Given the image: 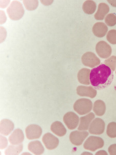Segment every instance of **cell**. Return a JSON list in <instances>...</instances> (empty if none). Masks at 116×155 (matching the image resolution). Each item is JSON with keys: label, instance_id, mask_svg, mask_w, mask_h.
I'll list each match as a JSON object with an SVG mask.
<instances>
[{"label": "cell", "instance_id": "19", "mask_svg": "<svg viewBox=\"0 0 116 155\" xmlns=\"http://www.w3.org/2000/svg\"><path fill=\"white\" fill-rule=\"evenodd\" d=\"M91 71L89 69L84 68L81 69L78 72L77 78L79 82L85 85H89L90 74Z\"/></svg>", "mask_w": 116, "mask_h": 155}, {"label": "cell", "instance_id": "20", "mask_svg": "<svg viewBox=\"0 0 116 155\" xmlns=\"http://www.w3.org/2000/svg\"><path fill=\"white\" fill-rule=\"evenodd\" d=\"M51 130L52 132L59 137H63L67 133V130L60 122L56 121L51 125Z\"/></svg>", "mask_w": 116, "mask_h": 155}, {"label": "cell", "instance_id": "25", "mask_svg": "<svg viewBox=\"0 0 116 155\" xmlns=\"http://www.w3.org/2000/svg\"><path fill=\"white\" fill-rule=\"evenodd\" d=\"M23 4L28 11H34L38 6V1H23Z\"/></svg>", "mask_w": 116, "mask_h": 155}, {"label": "cell", "instance_id": "4", "mask_svg": "<svg viewBox=\"0 0 116 155\" xmlns=\"http://www.w3.org/2000/svg\"><path fill=\"white\" fill-rule=\"evenodd\" d=\"M104 145V141L101 137L91 136L85 141L84 147L86 150L95 152L96 150L102 148Z\"/></svg>", "mask_w": 116, "mask_h": 155}, {"label": "cell", "instance_id": "31", "mask_svg": "<svg viewBox=\"0 0 116 155\" xmlns=\"http://www.w3.org/2000/svg\"><path fill=\"white\" fill-rule=\"evenodd\" d=\"M107 2L113 7H116V1H107Z\"/></svg>", "mask_w": 116, "mask_h": 155}, {"label": "cell", "instance_id": "32", "mask_svg": "<svg viewBox=\"0 0 116 155\" xmlns=\"http://www.w3.org/2000/svg\"><path fill=\"white\" fill-rule=\"evenodd\" d=\"M96 155H107V153L105 150H100L95 153Z\"/></svg>", "mask_w": 116, "mask_h": 155}, {"label": "cell", "instance_id": "15", "mask_svg": "<svg viewBox=\"0 0 116 155\" xmlns=\"http://www.w3.org/2000/svg\"><path fill=\"white\" fill-rule=\"evenodd\" d=\"M108 31V28L107 25L103 22H97L95 23L92 28V32L94 35L99 37L102 38L105 35Z\"/></svg>", "mask_w": 116, "mask_h": 155}, {"label": "cell", "instance_id": "26", "mask_svg": "<svg viewBox=\"0 0 116 155\" xmlns=\"http://www.w3.org/2000/svg\"><path fill=\"white\" fill-rule=\"evenodd\" d=\"M106 24L109 27H113L116 25V15L115 14H109L105 18Z\"/></svg>", "mask_w": 116, "mask_h": 155}, {"label": "cell", "instance_id": "29", "mask_svg": "<svg viewBox=\"0 0 116 155\" xmlns=\"http://www.w3.org/2000/svg\"><path fill=\"white\" fill-rule=\"evenodd\" d=\"M108 152L111 155H116V144L111 145L108 148Z\"/></svg>", "mask_w": 116, "mask_h": 155}, {"label": "cell", "instance_id": "24", "mask_svg": "<svg viewBox=\"0 0 116 155\" xmlns=\"http://www.w3.org/2000/svg\"><path fill=\"white\" fill-rule=\"evenodd\" d=\"M106 134L111 138L116 137V123L111 122L108 125Z\"/></svg>", "mask_w": 116, "mask_h": 155}, {"label": "cell", "instance_id": "22", "mask_svg": "<svg viewBox=\"0 0 116 155\" xmlns=\"http://www.w3.org/2000/svg\"><path fill=\"white\" fill-rule=\"evenodd\" d=\"M97 5L93 1H86L83 5V10L85 14L91 15L95 12Z\"/></svg>", "mask_w": 116, "mask_h": 155}, {"label": "cell", "instance_id": "17", "mask_svg": "<svg viewBox=\"0 0 116 155\" xmlns=\"http://www.w3.org/2000/svg\"><path fill=\"white\" fill-rule=\"evenodd\" d=\"M109 11V6L105 3H101L98 5V8L95 18L97 20H103L104 19Z\"/></svg>", "mask_w": 116, "mask_h": 155}, {"label": "cell", "instance_id": "13", "mask_svg": "<svg viewBox=\"0 0 116 155\" xmlns=\"http://www.w3.org/2000/svg\"><path fill=\"white\" fill-rule=\"evenodd\" d=\"M95 117V115L93 113H90L86 116L81 117L80 123L78 129L79 131L87 130L89 128L90 124Z\"/></svg>", "mask_w": 116, "mask_h": 155}, {"label": "cell", "instance_id": "18", "mask_svg": "<svg viewBox=\"0 0 116 155\" xmlns=\"http://www.w3.org/2000/svg\"><path fill=\"white\" fill-rule=\"evenodd\" d=\"M28 150L35 155H41L44 151V147L39 141L31 142L28 145Z\"/></svg>", "mask_w": 116, "mask_h": 155}, {"label": "cell", "instance_id": "7", "mask_svg": "<svg viewBox=\"0 0 116 155\" xmlns=\"http://www.w3.org/2000/svg\"><path fill=\"white\" fill-rule=\"evenodd\" d=\"M105 123L102 119L96 118L90 124L89 128V132L90 134L96 135L101 134L105 130Z\"/></svg>", "mask_w": 116, "mask_h": 155}, {"label": "cell", "instance_id": "28", "mask_svg": "<svg viewBox=\"0 0 116 155\" xmlns=\"http://www.w3.org/2000/svg\"><path fill=\"white\" fill-rule=\"evenodd\" d=\"M107 41L113 45L116 44V30H111L108 32L106 36Z\"/></svg>", "mask_w": 116, "mask_h": 155}, {"label": "cell", "instance_id": "10", "mask_svg": "<svg viewBox=\"0 0 116 155\" xmlns=\"http://www.w3.org/2000/svg\"><path fill=\"white\" fill-rule=\"evenodd\" d=\"M89 133L87 131H72L70 134V140L71 142L76 146H79L82 144L83 142L88 137Z\"/></svg>", "mask_w": 116, "mask_h": 155}, {"label": "cell", "instance_id": "9", "mask_svg": "<svg viewBox=\"0 0 116 155\" xmlns=\"http://www.w3.org/2000/svg\"><path fill=\"white\" fill-rule=\"evenodd\" d=\"M42 130L39 126L32 124L28 125L25 129L27 137L29 140L37 139L42 134Z\"/></svg>", "mask_w": 116, "mask_h": 155}, {"label": "cell", "instance_id": "23", "mask_svg": "<svg viewBox=\"0 0 116 155\" xmlns=\"http://www.w3.org/2000/svg\"><path fill=\"white\" fill-rule=\"evenodd\" d=\"M23 150V145L22 144L12 145L9 146L7 150H6V155H18L20 153V152Z\"/></svg>", "mask_w": 116, "mask_h": 155}, {"label": "cell", "instance_id": "21", "mask_svg": "<svg viewBox=\"0 0 116 155\" xmlns=\"http://www.w3.org/2000/svg\"><path fill=\"white\" fill-rule=\"evenodd\" d=\"M93 107V111L98 116H102L105 113L106 105L103 101L97 100L94 103Z\"/></svg>", "mask_w": 116, "mask_h": 155}, {"label": "cell", "instance_id": "2", "mask_svg": "<svg viewBox=\"0 0 116 155\" xmlns=\"http://www.w3.org/2000/svg\"><path fill=\"white\" fill-rule=\"evenodd\" d=\"M24 12L23 5L18 1H12L7 9V14L9 18L14 21L19 20L22 18Z\"/></svg>", "mask_w": 116, "mask_h": 155}, {"label": "cell", "instance_id": "14", "mask_svg": "<svg viewBox=\"0 0 116 155\" xmlns=\"http://www.w3.org/2000/svg\"><path fill=\"white\" fill-rule=\"evenodd\" d=\"M24 139L23 131L20 129H17L9 136V142L12 145H19L22 143Z\"/></svg>", "mask_w": 116, "mask_h": 155}, {"label": "cell", "instance_id": "5", "mask_svg": "<svg viewBox=\"0 0 116 155\" xmlns=\"http://www.w3.org/2000/svg\"><path fill=\"white\" fill-rule=\"evenodd\" d=\"M82 62L84 65L90 68H95L100 65L101 61L95 53L87 52L82 57Z\"/></svg>", "mask_w": 116, "mask_h": 155}, {"label": "cell", "instance_id": "12", "mask_svg": "<svg viewBox=\"0 0 116 155\" xmlns=\"http://www.w3.org/2000/svg\"><path fill=\"white\" fill-rule=\"evenodd\" d=\"M77 95L82 97H89L93 98L97 96V91L92 87H86L80 85L76 88Z\"/></svg>", "mask_w": 116, "mask_h": 155}, {"label": "cell", "instance_id": "3", "mask_svg": "<svg viewBox=\"0 0 116 155\" xmlns=\"http://www.w3.org/2000/svg\"><path fill=\"white\" fill-rule=\"evenodd\" d=\"M92 102L90 99L81 98L74 103L73 109L79 115H85L92 111Z\"/></svg>", "mask_w": 116, "mask_h": 155}, {"label": "cell", "instance_id": "8", "mask_svg": "<svg viewBox=\"0 0 116 155\" xmlns=\"http://www.w3.org/2000/svg\"><path fill=\"white\" fill-rule=\"evenodd\" d=\"M79 116L73 112H69L63 116V122L67 127L70 130L76 129L79 125Z\"/></svg>", "mask_w": 116, "mask_h": 155}, {"label": "cell", "instance_id": "27", "mask_svg": "<svg viewBox=\"0 0 116 155\" xmlns=\"http://www.w3.org/2000/svg\"><path fill=\"white\" fill-rule=\"evenodd\" d=\"M104 64L109 67L114 71L116 69V57L112 56L105 61Z\"/></svg>", "mask_w": 116, "mask_h": 155}, {"label": "cell", "instance_id": "30", "mask_svg": "<svg viewBox=\"0 0 116 155\" xmlns=\"http://www.w3.org/2000/svg\"><path fill=\"white\" fill-rule=\"evenodd\" d=\"M7 145V141L6 138L1 136V148L4 149L5 148Z\"/></svg>", "mask_w": 116, "mask_h": 155}, {"label": "cell", "instance_id": "11", "mask_svg": "<svg viewBox=\"0 0 116 155\" xmlns=\"http://www.w3.org/2000/svg\"><path fill=\"white\" fill-rule=\"evenodd\" d=\"M42 142L48 150L55 149L59 144V140L57 137L50 133L44 134L42 137Z\"/></svg>", "mask_w": 116, "mask_h": 155}, {"label": "cell", "instance_id": "33", "mask_svg": "<svg viewBox=\"0 0 116 155\" xmlns=\"http://www.w3.org/2000/svg\"></svg>", "mask_w": 116, "mask_h": 155}, {"label": "cell", "instance_id": "6", "mask_svg": "<svg viewBox=\"0 0 116 155\" xmlns=\"http://www.w3.org/2000/svg\"><path fill=\"white\" fill-rule=\"evenodd\" d=\"M95 50L98 56L102 58H108L112 52L111 46L104 41H101L97 44Z\"/></svg>", "mask_w": 116, "mask_h": 155}, {"label": "cell", "instance_id": "16", "mask_svg": "<svg viewBox=\"0 0 116 155\" xmlns=\"http://www.w3.org/2000/svg\"><path fill=\"white\" fill-rule=\"evenodd\" d=\"M14 129L13 122L7 119H4L1 121V134L4 136H8Z\"/></svg>", "mask_w": 116, "mask_h": 155}, {"label": "cell", "instance_id": "1", "mask_svg": "<svg viewBox=\"0 0 116 155\" xmlns=\"http://www.w3.org/2000/svg\"><path fill=\"white\" fill-rule=\"evenodd\" d=\"M113 71L105 64H102L92 69L90 74V82L96 90L107 88L113 82Z\"/></svg>", "mask_w": 116, "mask_h": 155}]
</instances>
